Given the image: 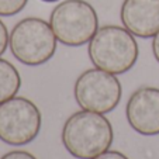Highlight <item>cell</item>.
Segmentation results:
<instances>
[{
	"mask_svg": "<svg viewBox=\"0 0 159 159\" xmlns=\"http://www.w3.org/2000/svg\"><path fill=\"white\" fill-rule=\"evenodd\" d=\"M114 132L110 121L100 113L78 111L66 120L62 142L66 151L78 159H93L108 151Z\"/></svg>",
	"mask_w": 159,
	"mask_h": 159,
	"instance_id": "1",
	"label": "cell"
},
{
	"mask_svg": "<svg viewBox=\"0 0 159 159\" xmlns=\"http://www.w3.org/2000/svg\"><path fill=\"white\" fill-rule=\"evenodd\" d=\"M89 57L94 68L121 75L138 59V44L125 27L104 25L90 39Z\"/></svg>",
	"mask_w": 159,
	"mask_h": 159,
	"instance_id": "2",
	"label": "cell"
},
{
	"mask_svg": "<svg viewBox=\"0 0 159 159\" xmlns=\"http://www.w3.org/2000/svg\"><path fill=\"white\" fill-rule=\"evenodd\" d=\"M57 41L49 23L41 18L28 17L14 25L10 33L9 47L18 62L38 66L54 57Z\"/></svg>",
	"mask_w": 159,
	"mask_h": 159,
	"instance_id": "3",
	"label": "cell"
},
{
	"mask_svg": "<svg viewBox=\"0 0 159 159\" xmlns=\"http://www.w3.org/2000/svg\"><path fill=\"white\" fill-rule=\"evenodd\" d=\"M49 24L59 42L80 47L97 33L99 18L93 6L84 0H65L52 10Z\"/></svg>",
	"mask_w": 159,
	"mask_h": 159,
	"instance_id": "4",
	"label": "cell"
},
{
	"mask_svg": "<svg viewBox=\"0 0 159 159\" xmlns=\"http://www.w3.org/2000/svg\"><path fill=\"white\" fill-rule=\"evenodd\" d=\"M41 129V113L31 100L11 97L0 104V141L7 145H27Z\"/></svg>",
	"mask_w": 159,
	"mask_h": 159,
	"instance_id": "5",
	"label": "cell"
},
{
	"mask_svg": "<svg viewBox=\"0 0 159 159\" xmlns=\"http://www.w3.org/2000/svg\"><path fill=\"white\" fill-rule=\"evenodd\" d=\"M75 99L83 110L106 114L121 100V83L116 75L99 68L87 69L76 79Z\"/></svg>",
	"mask_w": 159,
	"mask_h": 159,
	"instance_id": "6",
	"label": "cell"
},
{
	"mask_svg": "<svg viewBox=\"0 0 159 159\" xmlns=\"http://www.w3.org/2000/svg\"><path fill=\"white\" fill-rule=\"evenodd\" d=\"M128 124L141 135L159 134V89L139 87L127 103Z\"/></svg>",
	"mask_w": 159,
	"mask_h": 159,
	"instance_id": "7",
	"label": "cell"
},
{
	"mask_svg": "<svg viewBox=\"0 0 159 159\" xmlns=\"http://www.w3.org/2000/svg\"><path fill=\"white\" fill-rule=\"evenodd\" d=\"M120 17L132 35L155 37L159 33V0H124Z\"/></svg>",
	"mask_w": 159,
	"mask_h": 159,
	"instance_id": "8",
	"label": "cell"
},
{
	"mask_svg": "<svg viewBox=\"0 0 159 159\" xmlns=\"http://www.w3.org/2000/svg\"><path fill=\"white\" fill-rule=\"evenodd\" d=\"M21 86V78L14 65L0 58V104L14 97Z\"/></svg>",
	"mask_w": 159,
	"mask_h": 159,
	"instance_id": "9",
	"label": "cell"
},
{
	"mask_svg": "<svg viewBox=\"0 0 159 159\" xmlns=\"http://www.w3.org/2000/svg\"><path fill=\"white\" fill-rule=\"evenodd\" d=\"M28 0H0V16L10 17L18 14L25 7Z\"/></svg>",
	"mask_w": 159,
	"mask_h": 159,
	"instance_id": "10",
	"label": "cell"
},
{
	"mask_svg": "<svg viewBox=\"0 0 159 159\" xmlns=\"http://www.w3.org/2000/svg\"><path fill=\"white\" fill-rule=\"evenodd\" d=\"M9 38L10 34L7 31V27L4 25V23L0 20V57L4 54V51L7 49V45H9Z\"/></svg>",
	"mask_w": 159,
	"mask_h": 159,
	"instance_id": "11",
	"label": "cell"
},
{
	"mask_svg": "<svg viewBox=\"0 0 159 159\" xmlns=\"http://www.w3.org/2000/svg\"><path fill=\"white\" fill-rule=\"evenodd\" d=\"M0 159H37L34 155H31L30 152H25V151H11V152H7L6 155H3Z\"/></svg>",
	"mask_w": 159,
	"mask_h": 159,
	"instance_id": "12",
	"label": "cell"
},
{
	"mask_svg": "<svg viewBox=\"0 0 159 159\" xmlns=\"http://www.w3.org/2000/svg\"><path fill=\"white\" fill-rule=\"evenodd\" d=\"M93 159H128V158L125 155H123L121 152H118V151H106V152L100 153L99 156H96Z\"/></svg>",
	"mask_w": 159,
	"mask_h": 159,
	"instance_id": "13",
	"label": "cell"
},
{
	"mask_svg": "<svg viewBox=\"0 0 159 159\" xmlns=\"http://www.w3.org/2000/svg\"><path fill=\"white\" fill-rule=\"evenodd\" d=\"M152 51H153V57L155 59L159 62V33L153 37V41H152Z\"/></svg>",
	"mask_w": 159,
	"mask_h": 159,
	"instance_id": "14",
	"label": "cell"
},
{
	"mask_svg": "<svg viewBox=\"0 0 159 159\" xmlns=\"http://www.w3.org/2000/svg\"><path fill=\"white\" fill-rule=\"evenodd\" d=\"M41 2H45V3H55L58 0H41Z\"/></svg>",
	"mask_w": 159,
	"mask_h": 159,
	"instance_id": "15",
	"label": "cell"
}]
</instances>
